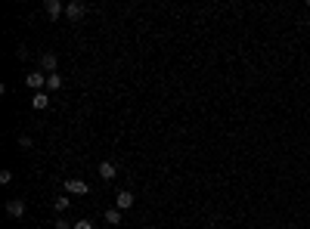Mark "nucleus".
<instances>
[{"instance_id":"20e7f679","label":"nucleus","mask_w":310,"mask_h":229,"mask_svg":"<svg viewBox=\"0 0 310 229\" xmlns=\"http://www.w3.org/2000/svg\"><path fill=\"white\" fill-rule=\"evenodd\" d=\"M133 192L131 189H118V195H115V208H118V211H131L133 208Z\"/></svg>"},{"instance_id":"423d86ee","label":"nucleus","mask_w":310,"mask_h":229,"mask_svg":"<svg viewBox=\"0 0 310 229\" xmlns=\"http://www.w3.org/2000/svg\"><path fill=\"white\" fill-rule=\"evenodd\" d=\"M44 9H47L50 19H59L65 13V3H62V0H44Z\"/></svg>"},{"instance_id":"2eb2a0df","label":"nucleus","mask_w":310,"mask_h":229,"mask_svg":"<svg viewBox=\"0 0 310 229\" xmlns=\"http://www.w3.org/2000/svg\"><path fill=\"white\" fill-rule=\"evenodd\" d=\"M19 146L22 149H31V136L28 133H19Z\"/></svg>"},{"instance_id":"f257e3e1","label":"nucleus","mask_w":310,"mask_h":229,"mask_svg":"<svg viewBox=\"0 0 310 229\" xmlns=\"http://www.w3.org/2000/svg\"><path fill=\"white\" fill-rule=\"evenodd\" d=\"M87 16V6L84 3H78V0H68V3H65V19L68 22H81Z\"/></svg>"},{"instance_id":"0eeeda50","label":"nucleus","mask_w":310,"mask_h":229,"mask_svg":"<svg viewBox=\"0 0 310 229\" xmlns=\"http://www.w3.org/2000/svg\"><path fill=\"white\" fill-rule=\"evenodd\" d=\"M6 214L9 217H25V201L22 198H9L6 201Z\"/></svg>"},{"instance_id":"f03ea898","label":"nucleus","mask_w":310,"mask_h":229,"mask_svg":"<svg viewBox=\"0 0 310 229\" xmlns=\"http://www.w3.org/2000/svg\"><path fill=\"white\" fill-rule=\"evenodd\" d=\"M38 65L44 75H56V65H59V59H56V53H41L38 56Z\"/></svg>"},{"instance_id":"1a4fd4ad","label":"nucleus","mask_w":310,"mask_h":229,"mask_svg":"<svg viewBox=\"0 0 310 229\" xmlns=\"http://www.w3.org/2000/svg\"><path fill=\"white\" fill-rule=\"evenodd\" d=\"M47 106H50V96L44 93V90H41V93H34V96H31V109H38V112H41V109H47Z\"/></svg>"},{"instance_id":"6e6552de","label":"nucleus","mask_w":310,"mask_h":229,"mask_svg":"<svg viewBox=\"0 0 310 229\" xmlns=\"http://www.w3.org/2000/svg\"><path fill=\"white\" fill-rule=\"evenodd\" d=\"M96 170H99V177H102V180H115V177H118V167H115L112 161H102Z\"/></svg>"},{"instance_id":"dca6fc26","label":"nucleus","mask_w":310,"mask_h":229,"mask_svg":"<svg viewBox=\"0 0 310 229\" xmlns=\"http://www.w3.org/2000/svg\"><path fill=\"white\" fill-rule=\"evenodd\" d=\"M9 180H13V170H0V183H3V186H6Z\"/></svg>"},{"instance_id":"f8f14e48","label":"nucleus","mask_w":310,"mask_h":229,"mask_svg":"<svg viewBox=\"0 0 310 229\" xmlns=\"http://www.w3.org/2000/svg\"><path fill=\"white\" fill-rule=\"evenodd\" d=\"M106 223L118 226V223H121V211H118V208H109V211H106Z\"/></svg>"},{"instance_id":"4468645a","label":"nucleus","mask_w":310,"mask_h":229,"mask_svg":"<svg viewBox=\"0 0 310 229\" xmlns=\"http://www.w3.org/2000/svg\"><path fill=\"white\" fill-rule=\"evenodd\" d=\"M68 226H75V223H68L65 217H59V220H53V229H68Z\"/></svg>"},{"instance_id":"9d476101","label":"nucleus","mask_w":310,"mask_h":229,"mask_svg":"<svg viewBox=\"0 0 310 229\" xmlns=\"http://www.w3.org/2000/svg\"><path fill=\"white\" fill-rule=\"evenodd\" d=\"M53 208L59 211V214H65L68 208H72V198H68V195H56V198H53Z\"/></svg>"},{"instance_id":"39448f33","label":"nucleus","mask_w":310,"mask_h":229,"mask_svg":"<svg viewBox=\"0 0 310 229\" xmlns=\"http://www.w3.org/2000/svg\"><path fill=\"white\" fill-rule=\"evenodd\" d=\"M25 84L34 90V93H41V90H44V84H47V75H44L41 68H38V72H28V75H25Z\"/></svg>"},{"instance_id":"f3484780","label":"nucleus","mask_w":310,"mask_h":229,"mask_svg":"<svg viewBox=\"0 0 310 229\" xmlns=\"http://www.w3.org/2000/svg\"><path fill=\"white\" fill-rule=\"evenodd\" d=\"M205 229H211V226H205Z\"/></svg>"},{"instance_id":"ddd939ff","label":"nucleus","mask_w":310,"mask_h":229,"mask_svg":"<svg viewBox=\"0 0 310 229\" xmlns=\"http://www.w3.org/2000/svg\"><path fill=\"white\" fill-rule=\"evenodd\" d=\"M72 229H93V220H87V217H84V220H78Z\"/></svg>"},{"instance_id":"a211bd4d","label":"nucleus","mask_w":310,"mask_h":229,"mask_svg":"<svg viewBox=\"0 0 310 229\" xmlns=\"http://www.w3.org/2000/svg\"><path fill=\"white\" fill-rule=\"evenodd\" d=\"M307 229H310V226H307Z\"/></svg>"},{"instance_id":"7ed1b4c3","label":"nucleus","mask_w":310,"mask_h":229,"mask_svg":"<svg viewBox=\"0 0 310 229\" xmlns=\"http://www.w3.org/2000/svg\"><path fill=\"white\" fill-rule=\"evenodd\" d=\"M87 192H90V186L84 180H78V177L65 180V195H87Z\"/></svg>"},{"instance_id":"9b49d317","label":"nucleus","mask_w":310,"mask_h":229,"mask_svg":"<svg viewBox=\"0 0 310 229\" xmlns=\"http://www.w3.org/2000/svg\"><path fill=\"white\" fill-rule=\"evenodd\" d=\"M62 75H47V90H62Z\"/></svg>"}]
</instances>
